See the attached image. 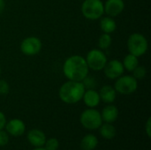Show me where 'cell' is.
Segmentation results:
<instances>
[{
  "instance_id": "cell-27",
  "label": "cell",
  "mask_w": 151,
  "mask_h": 150,
  "mask_svg": "<svg viewBox=\"0 0 151 150\" xmlns=\"http://www.w3.org/2000/svg\"><path fill=\"white\" fill-rule=\"evenodd\" d=\"M6 124V118L5 115L0 111V130L4 128V126Z\"/></svg>"
},
{
  "instance_id": "cell-1",
  "label": "cell",
  "mask_w": 151,
  "mask_h": 150,
  "mask_svg": "<svg viewBox=\"0 0 151 150\" xmlns=\"http://www.w3.org/2000/svg\"><path fill=\"white\" fill-rule=\"evenodd\" d=\"M62 72L68 80L82 81L88 75L89 68L84 57L72 55L65 60Z\"/></svg>"
},
{
  "instance_id": "cell-23",
  "label": "cell",
  "mask_w": 151,
  "mask_h": 150,
  "mask_svg": "<svg viewBox=\"0 0 151 150\" xmlns=\"http://www.w3.org/2000/svg\"><path fill=\"white\" fill-rule=\"evenodd\" d=\"M82 83L85 87L86 89H90V88H95L97 82L96 80V78L92 77V76H89L88 75L83 80H82Z\"/></svg>"
},
{
  "instance_id": "cell-24",
  "label": "cell",
  "mask_w": 151,
  "mask_h": 150,
  "mask_svg": "<svg viewBox=\"0 0 151 150\" xmlns=\"http://www.w3.org/2000/svg\"><path fill=\"white\" fill-rule=\"evenodd\" d=\"M10 91L9 83L3 79H0V95H6Z\"/></svg>"
},
{
  "instance_id": "cell-16",
  "label": "cell",
  "mask_w": 151,
  "mask_h": 150,
  "mask_svg": "<svg viewBox=\"0 0 151 150\" xmlns=\"http://www.w3.org/2000/svg\"><path fill=\"white\" fill-rule=\"evenodd\" d=\"M99 27L103 33L105 34H112L117 29V23L114 18L110 16H103L99 19Z\"/></svg>"
},
{
  "instance_id": "cell-17",
  "label": "cell",
  "mask_w": 151,
  "mask_h": 150,
  "mask_svg": "<svg viewBox=\"0 0 151 150\" xmlns=\"http://www.w3.org/2000/svg\"><path fill=\"white\" fill-rule=\"evenodd\" d=\"M98 129H99L100 135L105 140H112L115 138V136L117 134V130H116L115 126L110 123L102 124Z\"/></svg>"
},
{
  "instance_id": "cell-10",
  "label": "cell",
  "mask_w": 151,
  "mask_h": 150,
  "mask_svg": "<svg viewBox=\"0 0 151 150\" xmlns=\"http://www.w3.org/2000/svg\"><path fill=\"white\" fill-rule=\"evenodd\" d=\"M104 13L107 16L116 18L120 15L125 9L124 0H106L104 3Z\"/></svg>"
},
{
  "instance_id": "cell-2",
  "label": "cell",
  "mask_w": 151,
  "mask_h": 150,
  "mask_svg": "<svg viewBox=\"0 0 151 150\" xmlns=\"http://www.w3.org/2000/svg\"><path fill=\"white\" fill-rule=\"evenodd\" d=\"M86 88L82 81L66 80L58 89L59 99L66 104H75L81 101Z\"/></svg>"
},
{
  "instance_id": "cell-29",
  "label": "cell",
  "mask_w": 151,
  "mask_h": 150,
  "mask_svg": "<svg viewBox=\"0 0 151 150\" xmlns=\"http://www.w3.org/2000/svg\"><path fill=\"white\" fill-rule=\"evenodd\" d=\"M32 150H46L43 147H40V148H35L34 149Z\"/></svg>"
},
{
  "instance_id": "cell-25",
  "label": "cell",
  "mask_w": 151,
  "mask_h": 150,
  "mask_svg": "<svg viewBox=\"0 0 151 150\" xmlns=\"http://www.w3.org/2000/svg\"><path fill=\"white\" fill-rule=\"evenodd\" d=\"M9 142V134L4 129L0 130V147H4Z\"/></svg>"
},
{
  "instance_id": "cell-22",
  "label": "cell",
  "mask_w": 151,
  "mask_h": 150,
  "mask_svg": "<svg viewBox=\"0 0 151 150\" xmlns=\"http://www.w3.org/2000/svg\"><path fill=\"white\" fill-rule=\"evenodd\" d=\"M59 148V141L56 138H50L46 140L44 149L46 150H58Z\"/></svg>"
},
{
  "instance_id": "cell-9",
  "label": "cell",
  "mask_w": 151,
  "mask_h": 150,
  "mask_svg": "<svg viewBox=\"0 0 151 150\" xmlns=\"http://www.w3.org/2000/svg\"><path fill=\"white\" fill-rule=\"evenodd\" d=\"M103 71H104V76L107 79H110L112 80H115L116 79L123 75L125 72L122 61L119 59H111L110 61H107Z\"/></svg>"
},
{
  "instance_id": "cell-8",
  "label": "cell",
  "mask_w": 151,
  "mask_h": 150,
  "mask_svg": "<svg viewBox=\"0 0 151 150\" xmlns=\"http://www.w3.org/2000/svg\"><path fill=\"white\" fill-rule=\"evenodd\" d=\"M42 41L36 36H27L24 38L19 45V50L25 56L32 57L35 56L42 50Z\"/></svg>"
},
{
  "instance_id": "cell-18",
  "label": "cell",
  "mask_w": 151,
  "mask_h": 150,
  "mask_svg": "<svg viewBox=\"0 0 151 150\" xmlns=\"http://www.w3.org/2000/svg\"><path fill=\"white\" fill-rule=\"evenodd\" d=\"M97 145L98 140L96 136L91 133L86 134L81 141V147L83 150H94Z\"/></svg>"
},
{
  "instance_id": "cell-12",
  "label": "cell",
  "mask_w": 151,
  "mask_h": 150,
  "mask_svg": "<svg viewBox=\"0 0 151 150\" xmlns=\"http://www.w3.org/2000/svg\"><path fill=\"white\" fill-rule=\"evenodd\" d=\"M27 139L28 142L35 148L43 147L46 141V135L45 133L40 129H32L28 131L27 134Z\"/></svg>"
},
{
  "instance_id": "cell-20",
  "label": "cell",
  "mask_w": 151,
  "mask_h": 150,
  "mask_svg": "<svg viewBox=\"0 0 151 150\" xmlns=\"http://www.w3.org/2000/svg\"><path fill=\"white\" fill-rule=\"evenodd\" d=\"M112 44V37L110 34L103 33L98 38V49L102 50H108Z\"/></svg>"
},
{
  "instance_id": "cell-6",
  "label": "cell",
  "mask_w": 151,
  "mask_h": 150,
  "mask_svg": "<svg viewBox=\"0 0 151 150\" xmlns=\"http://www.w3.org/2000/svg\"><path fill=\"white\" fill-rule=\"evenodd\" d=\"M114 88L117 94L129 95L134 94L138 88V80L133 75H121L115 80Z\"/></svg>"
},
{
  "instance_id": "cell-14",
  "label": "cell",
  "mask_w": 151,
  "mask_h": 150,
  "mask_svg": "<svg viewBox=\"0 0 151 150\" xmlns=\"http://www.w3.org/2000/svg\"><path fill=\"white\" fill-rule=\"evenodd\" d=\"M102 102L107 104L113 103L117 97V92L114 87L111 85H104L98 91Z\"/></svg>"
},
{
  "instance_id": "cell-5",
  "label": "cell",
  "mask_w": 151,
  "mask_h": 150,
  "mask_svg": "<svg viewBox=\"0 0 151 150\" xmlns=\"http://www.w3.org/2000/svg\"><path fill=\"white\" fill-rule=\"evenodd\" d=\"M80 122L88 130H96L103 124L101 112L96 110V108H88L81 114Z\"/></svg>"
},
{
  "instance_id": "cell-4",
  "label": "cell",
  "mask_w": 151,
  "mask_h": 150,
  "mask_svg": "<svg viewBox=\"0 0 151 150\" xmlns=\"http://www.w3.org/2000/svg\"><path fill=\"white\" fill-rule=\"evenodd\" d=\"M84 18L89 20H97L104 14V2L102 0H84L81 7Z\"/></svg>"
},
{
  "instance_id": "cell-3",
  "label": "cell",
  "mask_w": 151,
  "mask_h": 150,
  "mask_svg": "<svg viewBox=\"0 0 151 150\" xmlns=\"http://www.w3.org/2000/svg\"><path fill=\"white\" fill-rule=\"evenodd\" d=\"M127 47L128 53L140 57L147 53L149 42L144 34L141 33H133L127 38Z\"/></svg>"
},
{
  "instance_id": "cell-15",
  "label": "cell",
  "mask_w": 151,
  "mask_h": 150,
  "mask_svg": "<svg viewBox=\"0 0 151 150\" xmlns=\"http://www.w3.org/2000/svg\"><path fill=\"white\" fill-rule=\"evenodd\" d=\"M101 117L103 121L105 123L112 124L114 123L119 118V109L117 106L113 105L112 103L107 104L101 112Z\"/></svg>"
},
{
  "instance_id": "cell-7",
  "label": "cell",
  "mask_w": 151,
  "mask_h": 150,
  "mask_svg": "<svg viewBox=\"0 0 151 150\" xmlns=\"http://www.w3.org/2000/svg\"><path fill=\"white\" fill-rule=\"evenodd\" d=\"M86 62L88 64V66L89 70L95 71V72H100L103 71L104 65H106L108 58L104 50L100 49H92L85 57Z\"/></svg>"
},
{
  "instance_id": "cell-26",
  "label": "cell",
  "mask_w": 151,
  "mask_h": 150,
  "mask_svg": "<svg viewBox=\"0 0 151 150\" xmlns=\"http://www.w3.org/2000/svg\"><path fill=\"white\" fill-rule=\"evenodd\" d=\"M145 133L148 138H151V118H149L145 125Z\"/></svg>"
},
{
  "instance_id": "cell-13",
  "label": "cell",
  "mask_w": 151,
  "mask_h": 150,
  "mask_svg": "<svg viewBox=\"0 0 151 150\" xmlns=\"http://www.w3.org/2000/svg\"><path fill=\"white\" fill-rule=\"evenodd\" d=\"M81 100L88 108H96L101 102L99 93L95 88L86 89Z\"/></svg>"
},
{
  "instance_id": "cell-21",
  "label": "cell",
  "mask_w": 151,
  "mask_h": 150,
  "mask_svg": "<svg viewBox=\"0 0 151 150\" xmlns=\"http://www.w3.org/2000/svg\"><path fill=\"white\" fill-rule=\"evenodd\" d=\"M132 75L137 80H143L146 75H147V69L142 66V65H138L133 72H132Z\"/></svg>"
},
{
  "instance_id": "cell-28",
  "label": "cell",
  "mask_w": 151,
  "mask_h": 150,
  "mask_svg": "<svg viewBox=\"0 0 151 150\" xmlns=\"http://www.w3.org/2000/svg\"><path fill=\"white\" fill-rule=\"evenodd\" d=\"M5 8V3L4 0H0V15L3 13V11H4Z\"/></svg>"
},
{
  "instance_id": "cell-30",
  "label": "cell",
  "mask_w": 151,
  "mask_h": 150,
  "mask_svg": "<svg viewBox=\"0 0 151 150\" xmlns=\"http://www.w3.org/2000/svg\"><path fill=\"white\" fill-rule=\"evenodd\" d=\"M1 73H2V67H1V65H0V77H1Z\"/></svg>"
},
{
  "instance_id": "cell-11",
  "label": "cell",
  "mask_w": 151,
  "mask_h": 150,
  "mask_svg": "<svg viewBox=\"0 0 151 150\" xmlns=\"http://www.w3.org/2000/svg\"><path fill=\"white\" fill-rule=\"evenodd\" d=\"M4 128L9 135H12L13 137H19L24 134L26 131V125L19 118H12L8 122L6 121Z\"/></svg>"
},
{
  "instance_id": "cell-19",
  "label": "cell",
  "mask_w": 151,
  "mask_h": 150,
  "mask_svg": "<svg viewBox=\"0 0 151 150\" xmlns=\"http://www.w3.org/2000/svg\"><path fill=\"white\" fill-rule=\"evenodd\" d=\"M125 71L132 72L139 65V57L128 53L122 61Z\"/></svg>"
}]
</instances>
